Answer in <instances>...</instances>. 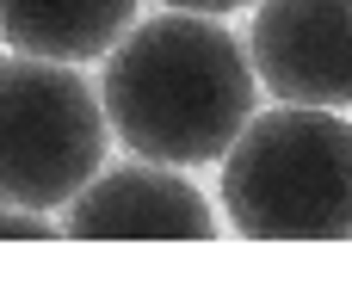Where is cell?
<instances>
[{"instance_id": "obj_2", "label": "cell", "mask_w": 352, "mask_h": 284, "mask_svg": "<svg viewBox=\"0 0 352 284\" xmlns=\"http://www.w3.org/2000/svg\"><path fill=\"white\" fill-rule=\"evenodd\" d=\"M223 161V210L248 241H352V118L254 111Z\"/></svg>"}, {"instance_id": "obj_4", "label": "cell", "mask_w": 352, "mask_h": 284, "mask_svg": "<svg viewBox=\"0 0 352 284\" xmlns=\"http://www.w3.org/2000/svg\"><path fill=\"white\" fill-rule=\"evenodd\" d=\"M248 68L278 105H352V0H260Z\"/></svg>"}, {"instance_id": "obj_8", "label": "cell", "mask_w": 352, "mask_h": 284, "mask_svg": "<svg viewBox=\"0 0 352 284\" xmlns=\"http://www.w3.org/2000/svg\"><path fill=\"white\" fill-rule=\"evenodd\" d=\"M161 6H173V12H235L248 0H161Z\"/></svg>"}, {"instance_id": "obj_1", "label": "cell", "mask_w": 352, "mask_h": 284, "mask_svg": "<svg viewBox=\"0 0 352 284\" xmlns=\"http://www.w3.org/2000/svg\"><path fill=\"white\" fill-rule=\"evenodd\" d=\"M254 68L229 25L210 12H155L105 50L99 111L105 130L161 167L217 161L254 118Z\"/></svg>"}, {"instance_id": "obj_5", "label": "cell", "mask_w": 352, "mask_h": 284, "mask_svg": "<svg viewBox=\"0 0 352 284\" xmlns=\"http://www.w3.org/2000/svg\"><path fill=\"white\" fill-rule=\"evenodd\" d=\"M62 210H68L62 235L74 241H210L217 235L204 192L161 161L99 167Z\"/></svg>"}, {"instance_id": "obj_7", "label": "cell", "mask_w": 352, "mask_h": 284, "mask_svg": "<svg viewBox=\"0 0 352 284\" xmlns=\"http://www.w3.org/2000/svg\"><path fill=\"white\" fill-rule=\"evenodd\" d=\"M50 217L43 210H19V204H0V241H50Z\"/></svg>"}, {"instance_id": "obj_6", "label": "cell", "mask_w": 352, "mask_h": 284, "mask_svg": "<svg viewBox=\"0 0 352 284\" xmlns=\"http://www.w3.org/2000/svg\"><path fill=\"white\" fill-rule=\"evenodd\" d=\"M130 25L136 0H0V37L43 62H93Z\"/></svg>"}, {"instance_id": "obj_3", "label": "cell", "mask_w": 352, "mask_h": 284, "mask_svg": "<svg viewBox=\"0 0 352 284\" xmlns=\"http://www.w3.org/2000/svg\"><path fill=\"white\" fill-rule=\"evenodd\" d=\"M99 93L43 56L0 62V204L62 210L105 161Z\"/></svg>"}]
</instances>
